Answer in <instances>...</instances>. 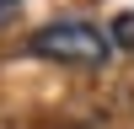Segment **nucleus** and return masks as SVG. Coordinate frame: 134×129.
I'll return each instance as SVG.
<instances>
[{
    "instance_id": "1",
    "label": "nucleus",
    "mask_w": 134,
    "mask_h": 129,
    "mask_svg": "<svg viewBox=\"0 0 134 129\" xmlns=\"http://www.w3.org/2000/svg\"><path fill=\"white\" fill-rule=\"evenodd\" d=\"M27 49L38 54V59H59V64H86V70H97V64H107V54H113V38H102L91 22H54V27L32 32Z\"/></svg>"
},
{
    "instance_id": "2",
    "label": "nucleus",
    "mask_w": 134,
    "mask_h": 129,
    "mask_svg": "<svg viewBox=\"0 0 134 129\" xmlns=\"http://www.w3.org/2000/svg\"><path fill=\"white\" fill-rule=\"evenodd\" d=\"M113 43L134 54V11H124V16H113Z\"/></svg>"
},
{
    "instance_id": "3",
    "label": "nucleus",
    "mask_w": 134,
    "mask_h": 129,
    "mask_svg": "<svg viewBox=\"0 0 134 129\" xmlns=\"http://www.w3.org/2000/svg\"><path fill=\"white\" fill-rule=\"evenodd\" d=\"M16 11H21V0H0V22H11Z\"/></svg>"
}]
</instances>
